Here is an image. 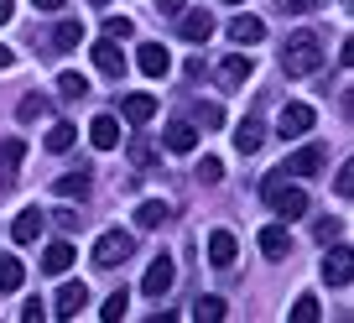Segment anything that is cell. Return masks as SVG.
<instances>
[{
    "label": "cell",
    "mask_w": 354,
    "mask_h": 323,
    "mask_svg": "<svg viewBox=\"0 0 354 323\" xmlns=\"http://www.w3.org/2000/svg\"><path fill=\"white\" fill-rule=\"evenodd\" d=\"M84 308H88V287L84 282H63V292H57V318H78Z\"/></svg>",
    "instance_id": "15"
},
{
    "label": "cell",
    "mask_w": 354,
    "mask_h": 323,
    "mask_svg": "<svg viewBox=\"0 0 354 323\" xmlns=\"http://www.w3.org/2000/svg\"><path fill=\"white\" fill-rule=\"evenodd\" d=\"M21 162H26V141H21V136H11V141H0V183H6V188L16 183Z\"/></svg>",
    "instance_id": "9"
},
{
    "label": "cell",
    "mask_w": 354,
    "mask_h": 323,
    "mask_svg": "<svg viewBox=\"0 0 354 323\" xmlns=\"http://www.w3.org/2000/svg\"><path fill=\"white\" fill-rule=\"evenodd\" d=\"M333 188H339V199H349V193H354V172H349V167H339V178H333Z\"/></svg>",
    "instance_id": "38"
},
{
    "label": "cell",
    "mask_w": 354,
    "mask_h": 323,
    "mask_svg": "<svg viewBox=\"0 0 354 323\" xmlns=\"http://www.w3.org/2000/svg\"><path fill=\"white\" fill-rule=\"evenodd\" d=\"M224 178V162H219V156H203V162H198V183H219Z\"/></svg>",
    "instance_id": "36"
},
{
    "label": "cell",
    "mask_w": 354,
    "mask_h": 323,
    "mask_svg": "<svg viewBox=\"0 0 354 323\" xmlns=\"http://www.w3.org/2000/svg\"><path fill=\"white\" fill-rule=\"evenodd\" d=\"M57 94H63V100H84V94H88L84 73H63V78H57Z\"/></svg>",
    "instance_id": "31"
},
{
    "label": "cell",
    "mask_w": 354,
    "mask_h": 323,
    "mask_svg": "<svg viewBox=\"0 0 354 323\" xmlns=\"http://www.w3.org/2000/svg\"><path fill=\"white\" fill-rule=\"evenodd\" d=\"M172 277H177L172 256H156L151 266H146V282H141V292H146V297H162V292H172Z\"/></svg>",
    "instance_id": "7"
},
{
    "label": "cell",
    "mask_w": 354,
    "mask_h": 323,
    "mask_svg": "<svg viewBox=\"0 0 354 323\" xmlns=\"http://www.w3.org/2000/svg\"><path fill=\"white\" fill-rule=\"evenodd\" d=\"M0 68H11V47H0Z\"/></svg>",
    "instance_id": "44"
},
{
    "label": "cell",
    "mask_w": 354,
    "mask_h": 323,
    "mask_svg": "<svg viewBox=\"0 0 354 323\" xmlns=\"http://www.w3.org/2000/svg\"><path fill=\"white\" fill-rule=\"evenodd\" d=\"M68 0H37V11H63Z\"/></svg>",
    "instance_id": "43"
},
{
    "label": "cell",
    "mask_w": 354,
    "mask_h": 323,
    "mask_svg": "<svg viewBox=\"0 0 354 323\" xmlns=\"http://www.w3.org/2000/svg\"><path fill=\"white\" fill-rule=\"evenodd\" d=\"M156 11H162V16H183V11H188V0H156Z\"/></svg>",
    "instance_id": "39"
},
{
    "label": "cell",
    "mask_w": 354,
    "mask_h": 323,
    "mask_svg": "<svg viewBox=\"0 0 354 323\" xmlns=\"http://www.w3.org/2000/svg\"><path fill=\"white\" fill-rule=\"evenodd\" d=\"M261 199L271 203V209H277L281 219H302V214H308V193H302L297 183H287V167L266 172V183H261Z\"/></svg>",
    "instance_id": "2"
},
{
    "label": "cell",
    "mask_w": 354,
    "mask_h": 323,
    "mask_svg": "<svg viewBox=\"0 0 354 323\" xmlns=\"http://www.w3.org/2000/svg\"><path fill=\"white\" fill-rule=\"evenodd\" d=\"M11 16H16V0H0V26L11 21Z\"/></svg>",
    "instance_id": "42"
},
{
    "label": "cell",
    "mask_w": 354,
    "mask_h": 323,
    "mask_svg": "<svg viewBox=\"0 0 354 323\" xmlns=\"http://www.w3.org/2000/svg\"><path fill=\"white\" fill-rule=\"evenodd\" d=\"M224 313H230L224 297H198V302H193V318H198V323H219Z\"/></svg>",
    "instance_id": "30"
},
{
    "label": "cell",
    "mask_w": 354,
    "mask_h": 323,
    "mask_svg": "<svg viewBox=\"0 0 354 323\" xmlns=\"http://www.w3.org/2000/svg\"><path fill=\"white\" fill-rule=\"evenodd\" d=\"M100 313H104V323H120L125 313H131V292H125V287H120V292H110V297H104V308H100Z\"/></svg>",
    "instance_id": "29"
},
{
    "label": "cell",
    "mask_w": 354,
    "mask_h": 323,
    "mask_svg": "<svg viewBox=\"0 0 354 323\" xmlns=\"http://www.w3.org/2000/svg\"><path fill=\"white\" fill-rule=\"evenodd\" d=\"M136 63H141L146 78H162L167 68H172V53H167L162 42H141V53H136Z\"/></svg>",
    "instance_id": "10"
},
{
    "label": "cell",
    "mask_w": 354,
    "mask_h": 323,
    "mask_svg": "<svg viewBox=\"0 0 354 323\" xmlns=\"http://www.w3.org/2000/svg\"><path fill=\"white\" fill-rule=\"evenodd\" d=\"M88 6H100V11H104V6H110V0H88Z\"/></svg>",
    "instance_id": "45"
},
{
    "label": "cell",
    "mask_w": 354,
    "mask_h": 323,
    "mask_svg": "<svg viewBox=\"0 0 354 323\" xmlns=\"http://www.w3.org/2000/svg\"><path fill=\"white\" fill-rule=\"evenodd\" d=\"M250 73H255L250 57H224V63H219V89H245Z\"/></svg>",
    "instance_id": "13"
},
{
    "label": "cell",
    "mask_w": 354,
    "mask_h": 323,
    "mask_svg": "<svg viewBox=\"0 0 354 323\" xmlns=\"http://www.w3.org/2000/svg\"><path fill=\"white\" fill-rule=\"evenodd\" d=\"M21 282H26L21 261H16V256H0V292H16Z\"/></svg>",
    "instance_id": "26"
},
{
    "label": "cell",
    "mask_w": 354,
    "mask_h": 323,
    "mask_svg": "<svg viewBox=\"0 0 354 323\" xmlns=\"http://www.w3.org/2000/svg\"><path fill=\"white\" fill-rule=\"evenodd\" d=\"M323 167H328V146H318V141L297 146V151L287 156V172H292V178H318Z\"/></svg>",
    "instance_id": "4"
},
{
    "label": "cell",
    "mask_w": 354,
    "mask_h": 323,
    "mask_svg": "<svg viewBox=\"0 0 354 323\" xmlns=\"http://www.w3.org/2000/svg\"><path fill=\"white\" fill-rule=\"evenodd\" d=\"M21 318H26V323H42V318H47V308H42L37 297H26V302H21Z\"/></svg>",
    "instance_id": "37"
},
{
    "label": "cell",
    "mask_w": 354,
    "mask_h": 323,
    "mask_svg": "<svg viewBox=\"0 0 354 323\" xmlns=\"http://www.w3.org/2000/svg\"><path fill=\"white\" fill-rule=\"evenodd\" d=\"M230 6H240V0H230Z\"/></svg>",
    "instance_id": "46"
},
{
    "label": "cell",
    "mask_w": 354,
    "mask_h": 323,
    "mask_svg": "<svg viewBox=\"0 0 354 323\" xmlns=\"http://www.w3.org/2000/svg\"><path fill=\"white\" fill-rule=\"evenodd\" d=\"M120 115H125L131 125H146V120H156V100H151V94H125V100H120Z\"/></svg>",
    "instance_id": "19"
},
{
    "label": "cell",
    "mask_w": 354,
    "mask_h": 323,
    "mask_svg": "<svg viewBox=\"0 0 354 323\" xmlns=\"http://www.w3.org/2000/svg\"><path fill=\"white\" fill-rule=\"evenodd\" d=\"M73 141H78V125H68V120H57L53 131H47V151H68Z\"/></svg>",
    "instance_id": "28"
},
{
    "label": "cell",
    "mask_w": 354,
    "mask_h": 323,
    "mask_svg": "<svg viewBox=\"0 0 354 323\" xmlns=\"http://www.w3.org/2000/svg\"><path fill=\"white\" fill-rule=\"evenodd\" d=\"M230 37H234L240 47H255V42L266 37V21H261V16H234V21H230Z\"/></svg>",
    "instance_id": "21"
},
{
    "label": "cell",
    "mask_w": 354,
    "mask_h": 323,
    "mask_svg": "<svg viewBox=\"0 0 354 323\" xmlns=\"http://www.w3.org/2000/svg\"><path fill=\"white\" fill-rule=\"evenodd\" d=\"M318 0H281V11H292V16H302V11H313Z\"/></svg>",
    "instance_id": "40"
},
{
    "label": "cell",
    "mask_w": 354,
    "mask_h": 323,
    "mask_svg": "<svg viewBox=\"0 0 354 323\" xmlns=\"http://www.w3.org/2000/svg\"><path fill=\"white\" fill-rule=\"evenodd\" d=\"M323 68V37L318 32H292L281 42V73L287 78H308Z\"/></svg>",
    "instance_id": "1"
},
{
    "label": "cell",
    "mask_w": 354,
    "mask_h": 323,
    "mask_svg": "<svg viewBox=\"0 0 354 323\" xmlns=\"http://www.w3.org/2000/svg\"><path fill=\"white\" fill-rule=\"evenodd\" d=\"M292 323H318V297H297L292 302Z\"/></svg>",
    "instance_id": "33"
},
{
    "label": "cell",
    "mask_w": 354,
    "mask_h": 323,
    "mask_svg": "<svg viewBox=\"0 0 354 323\" xmlns=\"http://www.w3.org/2000/svg\"><path fill=\"white\" fill-rule=\"evenodd\" d=\"M177 32L188 37V42H209L214 37V16L209 11H183L177 16Z\"/></svg>",
    "instance_id": "14"
},
{
    "label": "cell",
    "mask_w": 354,
    "mask_h": 323,
    "mask_svg": "<svg viewBox=\"0 0 354 323\" xmlns=\"http://www.w3.org/2000/svg\"><path fill=\"white\" fill-rule=\"evenodd\" d=\"M167 214L172 209H167L162 199H146L141 209H136V224H141V230H156V224H167Z\"/></svg>",
    "instance_id": "25"
},
{
    "label": "cell",
    "mask_w": 354,
    "mask_h": 323,
    "mask_svg": "<svg viewBox=\"0 0 354 323\" xmlns=\"http://www.w3.org/2000/svg\"><path fill=\"white\" fill-rule=\"evenodd\" d=\"M318 125V115H313V104H287V110L277 115V131H281V141H302V136Z\"/></svg>",
    "instance_id": "5"
},
{
    "label": "cell",
    "mask_w": 354,
    "mask_h": 323,
    "mask_svg": "<svg viewBox=\"0 0 354 323\" xmlns=\"http://www.w3.org/2000/svg\"><path fill=\"white\" fill-rule=\"evenodd\" d=\"M261 141H266V125L261 120H240V125H234V146H240L245 156L261 151Z\"/></svg>",
    "instance_id": "22"
},
{
    "label": "cell",
    "mask_w": 354,
    "mask_h": 323,
    "mask_svg": "<svg viewBox=\"0 0 354 323\" xmlns=\"http://www.w3.org/2000/svg\"><path fill=\"white\" fill-rule=\"evenodd\" d=\"M94 68H100L104 78H120V73H125V53H120V42H115V37L94 42Z\"/></svg>",
    "instance_id": "8"
},
{
    "label": "cell",
    "mask_w": 354,
    "mask_h": 323,
    "mask_svg": "<svg viewBox=\"0 0 354 323\" xmlns=\"http://www.w3.org/2000/svg\"><path fill=\"white\" fill-rule=\"evenodd\" d=\"M313 234H318L323 246H333V240H344V224L339 219H318V224H313Z\"/></svg>",
    "instance_id": "34"
},
{
    "label": "cell",
    "mask_w": 354,
    "mask_h": 323,
    "mask_svg": "<svg viewBox=\"0 0 354 323\" xmlns=\"http://www.w3.org/2000/svg\"><path fill=\"white\" fill-rule=\"evenodd\" d=\"M47 110H53V104H47V94H26V100L16 104V120H26V125H32V120H42Z\"/></svg>",
    "instance_id": "27"
},
{
    "label": "cell",
    "mask_w": 354,
    "mask_h": 323,
    "mask_svg": "<svg viewBox=\"0 0 354 323\" xmlns=\"http://www.w3.org/2000/svg\"><path fill=\"white\" fill-rule=\"evenodd\" d=\"M193 125H203V131H219V125H224V110H219V104H198V110H193Z\"/></svg>",
    "instance_id": "32"
},
{
    "label": "cell",
    "mask_w": 354,
    "mask_h": 323,
    "mask_svg": "<svg viewBox=\"0 0 354 323\" xmlns=\"http://www.w3.org/2000/svg\"><path fill=\"white\" fill-rule=\"evenodd\" d=\"M88 141L100 146V151H115V146H120V120H115V115H94V120H88Z\"/></svg>",
    "instance_id": "12"
},
{
    "label": "cell",
    "mask_w": 354,
    "mask_h": 323,
    "mask_svg": "<svg viewBox=\"0 0 354 323\" xmlns=\"http://www.w3.org/2000/svg\"><path fill=\"white\" fill-rule=\"evenodd\" d=\"M162 141H167V151L183 156V151H193V146H198V125H193V120H172Z\"/></svg>",
    "instance_id": "16"
},
{
    "label": "cell",
    "mask_w": 354,
    "mask_h": 323,
    "mask_svg": "<svg viewBox=\"0 0 354 323\" xmlns=\"http://www.w3.org/2000/svg\"><path fill=\"white\" fill-rule=\"evenodd\" d=\"M57 224H63V230H78V209H57Z\"/></svg>",
    "instance_id": "41"
},
{
    "label": "cell",
    "mask_w": 354,
    "mask_h": 323,
    "mask_svg": "<svg viewBox=\"0 0 354 323\" xmlns=\"http://www.w3.org/2000/svg\"><path fill=\"white\" fill-rule=\"evenodd\" d=\"M234 256H240V240H234L230 230H214L209 234V261L214 266H234Z\"/></svg>",
    "instance_id": "17"
},
{
    "label": "cell",
    "mask_w": 354,
    "mask_h": 323,
    "mask_svg": "<svg viewBox=\"0 0 354 323\" xmlns=\"http://www.w3.org/2000/svg\"><path fill=\"white\" fill-rule=\"evenodd\" d=\"M57 199H88V172H68V178L53 183Z\"/></svg>",
    "instance_id": "24"
},
{
    "label": "cell",
    "mask_w": 354,
    "mask_h": 323,
    "mask_svg": "<svg viewBox=\"0 0 354 323\" xmlns=\"http://www.w3.org/2000/svg\"><path fill=\"white\" fill-rule=\"evenodd\" d=\"M131 32H136V26H131V16H110V21H104V37H115V42H125Z\"/></svg>",
    "instance_id": "35"
},
{
    "label": "cell",
    "mask_w": 354,
    "mask_h": 323,
    "mask_svg": "<svg viewBox=\"0 0 354 323\" xmlns=\"http://www.w3.org/2000/svg\"><path fill=\"white\" fill-rule=\"evenodd\" d=\"M73 256H78V250L68 246V240H53V246L42 250V271H47V277H63V271L73 266Z\"/></svg>",
    "instance_id": "18"
},
{
    "label": "cell",
    "mask_w": 354,
    "mask_h": 323,
    "mask_svg": "<svg viewBox=\"0 0 354 323\" xmlns=\"http://www.w3.org/2000/svg\"><path fill=\"white\" fill-rule=\"evenodd\" d=\"M255 240H261V256L266 261H287V250H292V234L281 230V224H266Z\"/></svg>",
    "instance_id": "11"
},
{
    "label": "cell",
    "mask_w": 354,
    "mask_h": 323,
    "mask_svg": "<svg viewBox=\"0 0 354 323\" xmlns=\"http://www.w3.org/2000/svg\"><path fill=\"white\" fill-rule=\"evenodd\" d=\"M131 250H136L131 230H104L100 240H94V266L110 271V266H120V261H131Z\"/></svg>",
    "instance_id": "3"
},
{
    "label": "cell",
    "mask_w": 354,
    "mask_h": 323,
    "mask_svg": "<svg viewBox=\"0 0 354 323\" xmlns=\"http://www.w3.org/2000/svg\"><path fill=\"white\" fill-rule=\"evenodd\" d=\"M42 209H21V214H16V224H11V234H16V246H32V240H37V234H42Z\"/></svg>",
    "instance_id": "20"
},
{
    "label": "cell",
    "mask_w": 354,
    "mask_h": 323,
    "mask_svg": "<svg viewBox=\"0 0 354 323\" xmlns=\"http://www.w3.org/2000/svg\"><path fill=\"white\" fill-rule=\"evenodd\" d=\"M78 42H84V26L78 21H57L53 26V53H73Z\"/></svg>",
    "instance_id": "23"
},
{
    "label": "cell",
    "mask_w": 354,
    "mask_h": 323,
    "mask_svg": "<svg viewBox=\"0 0 354 323\" xmlns=\"http://www.w3.org/2000/svg\"><path fill=\"white\" fill-rule=\"evenodd\" d=\"M323 282H328V287H349L354 282V256H349L344 240H333V250L323 256Z\"/></svg>",
    "instance_id": "6"
}]
</instances>
